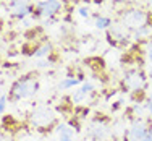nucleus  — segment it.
<instances>
[{
	"mask_svg": "<svg viewBox=\"0 0 152 141\" xmlns=\"http://www.w3.org/2000/svg\"><path fill=\"white\" fill-rule=\"evenodd\" d=\"M39 91V79L34 73L23 75L10 86V91L7 94L10 102H20L23 99H31Z\"/></svg>",
	"mask_w": 152,
	"mask_h": 141,
	"instance_id": "nucleus-1",
	"label": "nucleus"
},
{
	"mask_svg": "<svg viewBox=\"0 0 152 141\" xmlns=\"http://www.w3.org/2000/svg\"><path fill=\"white\" fill-rule=\"evenodd\" d=\"M29 123L34 126L36 130H39V131H49L53 126L58 125V118H57V114L50 109V107L39 106L31 112Z\"/></svg>",
	"mask_w": 152,
	"mask_h": 141,
	"instance_id": "nucleus-2",
	"label": "nucleus"
},
{
	"mask_svg": "<svg viewBox=\"0 0 152 141\" xmlns=\"http://www.w3.org/2000/svg\"><path fill=\"white\" fill-rule=\"evenodd\" d=\"M147 20H149V12H144L141 8L125 10L120 15V24L131 32H136L137 29L147 26Z\"/></svg>",
	"mask_w": 152,
	"mask_h": 141,
	"instance_id": "nucleus-3",
	"label": "nucleus"
},
{
	"mask_svg": "<svg viewBox=\"0 0 152 141\" xmlns=\"http://www.w3.org/2000/svg\"><path fill=\"white\" fill-rule=\"evenodd\" d=\"M147 84V76L141 68H129L123 75V88L129 93H141Z\"/></svg>",
	"mask_w": 152,
	"mask_h": 141,
	"instance_id": "nucleus-4",
	"label": "nucleus"
},
{
	"mask_svg": "<svg viewBox=\"0 0 152 141\" xmlns=\"http://www.w3.org/2000/svg\"><path fill=\"white\" fill-rule=\"evenodd\" d=\"M152 130V125L144 118H134L129 128L125 131V138L123 141H142Z\"/></svg>",
	"mask_w": 152,
	"mask_h": 141,
	"instance_id": "nucleus-5",
	"label": "nucleus"
},
{
	"mask_svg": "<svg viewBox=\"0 0 152 141\" xmlns=\"http://www.w3.org/2000/svg\"><path fill=\"white\" fill-rule=\"evenodd\" d=\"M63 10V3L60 0H41L37 2L34 10V15L37 18H44V20H49V18H57V15Z\"/></svg>",
	"mask_w": 152,
	"mask_h": 141,
	"instance_id": "nucleus-6",
	"label": "nucleus"
},
{
	"mask_svg": "<svg viewBox=\"0 0 152 141\" xmlns=\"http://www.w3.org/2000/svg\"><path fill=\"white\" fill-rule=\"evenodd\" d=\"M110 135V126H108V120L104 117H94L88 125V136L92 138L94 141H102Z\"/></svg>",
	"mask_w": 152,
	"mask_h": 141,
	"instance_id": "nucleus-7",
	"label": "nucleus"
},
{
	"mask_svg": "<svg viewBox=\"0 0 152 141\" xmlns=\"http://www.w3.org/2000/svg\"><path fill=\"white\" fill-rule=\"evenodd\" d=\"M107 39L113 47H126L129 42V31L123 28L121 24H112L107 29Z\"/></svg>",
	"mask_w": 152,
	"mask_h": 141,
	"instance_id": "nucleus-8",
	"label": "nucleus"
},
{
	"mask_svg": "<svg viewBox=\"0 0 152 141\" xmlns=\"http://www.w3.org/2000/svg\"><path fill=\"white\" fill-rule=\"evenodd\" d=\"M10 10H12V15L15 20H26L28 16L34 15L36 7L31 5L29 0H13V2L8 3Z\"/></svg>",
	"mask_w": 152,
	"mask_h": 141,
	"instance_id": "nucleus-9",
	"label": "nucleus"
},
{
	"mask_svg": "<svg viewBox=\"0 0 152 141\" xmlns=\"http://www.w3.org/2000/svg\"><path fill=\"white\" fill-rule=\"evenodd\" d=\"M57 135H58V141H76L75 128L68 123H58L55 126Z\"/></svg>",
	"mask_w": 152,
	"mask_h": 141,
	"instance_id": "nucleus-10",
	"label": "nucleus"
},
{
	"mask_svg": "<svg viewBox=\"0 0 152 141\" xmlns=\"http://www.w3.org/2000/svg\"><path fill=\"white\" fill-rule=\"evenodd\" d=\"M53 52V46L50 44V42H42V44H39L37 47L34 49V52H32V57L34 59H49L50 55H52Z\"/></svg>",
	"mask_w": 152,
	"mask_h": 141,
	"instance_id": "nucleus-11",
	"label": "nucleus"
},
{
	"mask_svg": "<svg viewBox=\"0 0 152 141\" xmlns=\"http://www.w3.org/2000/svg\"><path fill=\"white\" fill-rule=\"evenodd\" d=\"M112 18L110 16H104V15H94V26L100 31H105L108 28H112Z\"/></svg>",
	"mask_w": 152,
	"mask_h": 141,
	"instance_id": "nucleus-12",
	"label": "nucleus"
},
{
	"mask_svg": "<svg viewBox=\"0 0 152 141\" xmlns=\"http://www.w3.org/2000/svg\"><path fill=\"white\" fill-rule=\"evenodd\" d=\"M81 83H83V81H81L79 78L66 76V78H63V79L58 83V89H71V88H75V86L81 84Z\"/></svg>",
	"mask_w": 152,
	"mask_h": 141,
	"instance_id": "nucleus-13",
	"label": "nucleus"
},
{
	"mask_svg": "<svg viewBox=\"0 0 152 141\" xmlns=\"http://www.w3.org/2000/svg\"><path fill=\"white\" fill-rule=\"evenodd\" d=\"M144 110H146V107H144V106H141L139 102H134V104L131 106V109H129V112H131V115H134L136 118H142Z\"/></svg>",
	"mask_w": 152,
	"mask_h": 141,
	"instance_id": "nucleus-14",
	"label": "nucleus"
},
{
	"mask_svg": "<svg viewBox=\"0 0 152 141\" xmlns=\"http://www.w3.org/2000/svg\"><path fill=\"white\" fill-rule=\"evenodd\" d=\"M144 52H146V57L149 60V63L152 65V39H147L144 42Z\"/></svg>",
	"mask_w": 152,
	"mask_h": 141,
	"instance_id": "nucleus-15",
	"label": "nucleus"
},
{
	"mask_svg": "<svg viewBox=\"0 0 152 141\" xmlns=\"http://www.w3.org/2000/svg\"><path fill=\"white\" fill-rule=\"evenodd\" d=\"M7 102H8V97H7V94H3V96L0 97V115L7 110Z\"/></svg>",
	"mask_w": 152,
	"mask_h": 141,
	"instance_id": "nucleus-16",
	"label": "nucleus"
},
{
	"mask_svg": "<svg viewBox=\"0 0 152 141\" xmlns=\"http://www.w3.org/2000/svg\"><path fill=\"white\" fill-rule=\"evenodd\" d=\"M78 15L81 16V18H86V20H88L91 13H89V8H88V7H79V8H78Z\"/></svg>",
	"mask_w": 152,
	"mask_h": 141,
	"instance_id": "nucleus-17",
	"label": "nucleus"
},
{
	"mask_svg": "<svg viewBox=\"0 0 152 141\" xmlns=\"http://www.w3.org/2000/svg\"><path fill=\"white\" fill-rule=\"evenodd\" d=\"M0 141H13V138L5 131V130H0Z\"/></svg>",
	"mask_w": 152,
	"mask_h": 141,
	"instance_id": "nucleus-18",
	"label": "nucleus"
},
{
	"mask_svg": "<svg viewBox=\"0 0 152 141\" xmlns=\"http://www.w3.org/2000/svg\"><path fill=\"white\" fill-rule=\"evenodd\" d=\"M144 107H146V110L149 112V115H151V117H152V101H151V99L147 101L146 104H144Z\"/></svg>",
	"mask_w": 152,
	"mask_h": 141,
	"instance_id": "nucleus-19",
	"label": "nucleus"
},
{
	"mask_svg": "<svg viewBox=\"0 0 152 141\" xmlns=\"http://www.w3.org/2000/svg\"><path fill=\"white\" fill-rule=\"evenodd\" d=\"M142 141H152V130H151L149 133H147V136H146V138H144Z\"/></svg>",
	"mask_w": 152,
	"mask_h": 141,
	"instance_id": "nucleus-20",
	"label": "nucleus"
},
{
	"mask_svg": "<svg viewBox=\"0 0 152 141\" xmlns=\"http://www.w3.org/2000/svg\"><path fill=\"white\" fill-rule=\"evenodd\" d=\"M3 94H5V93H3V84H2V83H0V97H2Z\"/></svg>",
	"mask_w": 152,
	"mask_h": 141,
	"instance_id": "nucleus-21",
	"label": "nucleus"
},
{
	"mask_svg": "<svg viewBox=\"0 0 152 141\" xmlns=\"http://www.w3.org/2000/svg\"><path fill=\"white\" fill-rule=\"evenodd\" d=\"M151 84H152V79H151Z\"/></svg>",
	"mask_w": 152,
	"mask_h": 141,
	"instance_id": "nucleus-22",
	"label": "nucleus"
}]
</instances>
